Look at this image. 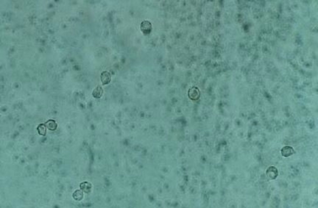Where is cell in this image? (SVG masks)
<instances>
[{"instance_id":"obj_3","label":"cell","mask_w":318,"mask_h":208,"mask_svg":"<svg viewBox=\"0 0 318 208\" xmlns=\"http://www.w3.org/2000/svg\"><path fill=\"white\" fill-rule=\"evenodd\" d=\"M294 151L291 147L286 146L284 147L282 150V155L286 157H289L294 154Z\"/></svg>"},{"instance_id":"obj_4","label":"cell","mask_w":318,"mask_h":208,"mask_svg":"<svg viewBox=\"0 0 318 208\" xmlns=\"http://www.w3.org/2000/svg\"><path fill=\"white\" fill-rule=\"evenodd\" d=\"M102 75L101 77V79L103 84H108L110 81V77L108 74Z\"/></svg>"},{"instance_id":"obj_2","label":"cell","mask_w":318,"mask_h":208,"mask_svg":"<svg viewBox=\"0 0 318 208\" xmlns=\"http://www.w3.org/2000/svg\"><path fill=\"white\" fill-rule=\"evenodd\" d=\"M141 27L142 32L145 34H149L152 31V24L150 22L148 21H145L141 23Z\"/></svg>"},{"instance_id":"obj_1","label":"cell","mask_w":318,"mask_h":208,"mask_svg":"<svg viewBox=\"0 0 318 208\" xmlns=\"http://www.w3.org/2000/svg\"><path fill=\"white\" fill-rule=\"evenodd\" d=\"M266 176L270 180L275 179L278 175L277 169L274 166H270L266 170Z\"/></svg>"}]
</instances>
